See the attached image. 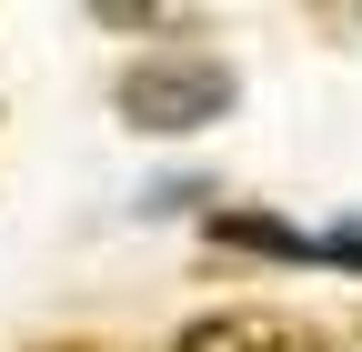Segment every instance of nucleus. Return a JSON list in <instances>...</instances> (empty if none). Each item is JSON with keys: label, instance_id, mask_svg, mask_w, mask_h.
I'll list each match as a JSON object with an SVG mask.
<instances>
[{"label": "nucleus", "instance_id": "obj_2", "mask_svg": "<svg viewBox=\"0 0 362 352\" xmlns=\"http://www.w3.org/2000/svg\"><path fill=\"white\" fill-rule=\"evenodd\" d=\"M171 352H332V342L292 312H202Z\"/></svg>", "mask_w": 362, "mask_h": 352}, {"label": "nucleus", "instance_id": "obj_3", "mask_svg": "<svg viewBox=\"0 0 362 352\" xmlns=\"http://www.w3.org/2000/svg\"><path fill=\"white\" fill-rule=\"evenodd\" d=\"M211 232L242 242V252H272V262H322V232H292V222H272V211H221Z\"/></svg>", "mask_w": 362, "mask_h": 352}, {"label": "nucleus", "instance_id": "obj_1", "mask_svg": "<svg viewBox=\"0 0 362 352\" xmlns=\"http://www.w3.org/2000/svg\"><path fill=\"white\" fill-rule=\"evenodd\" d=\"M232 111V71L221 61H141L121 81V121H141V131H202Z\"/></svg>", "mask_w": 362, "mask_h": 352}]
</instances>
